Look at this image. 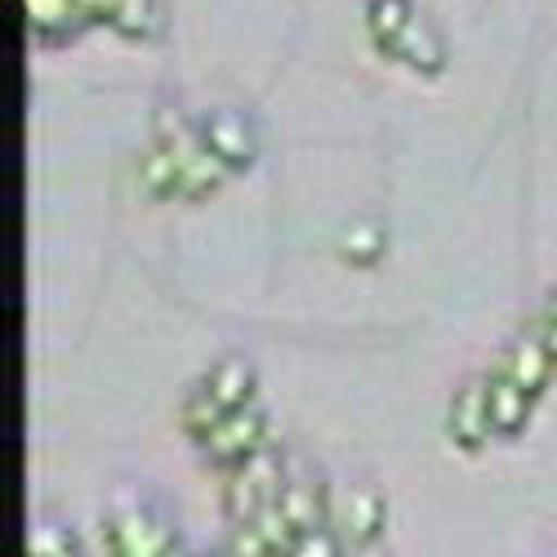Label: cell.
Segmentation results:
<instances>
[{
    "instance_id": "obj_1",
    "label": "cell",
    "mask_w": 557,
    "mask_h": 557,
    "mask_svg": "<svg viewBox=\"0 0 557 557\" xmlns=\"http://www.w3.org/2000/svg\"><path fill=\"white\" fill-rule=\"evenodd\" d=\"M286 486V473H282V450L276 446H259L250 459L232 463L227 478H223V513L232 522H250L259 508H268Z\"/></svg>"
},
{
    "instance_id": "obj_2",
    "label": "cell",
    "mask_w": 557,
    "mask_h": 557,
    "mask_svg": "<svg viewBox=\"0 0 557 557\" xmlns=\"http://www.w3.org/2000/svg\"><path fill=\"white\" fill-rule=\"evenodd\" d=\"M326 513H331L335 535H339L348 548H366V544H380V531H384L388 508H384L380 491L352 482V486H331Z\"/></svg>"
},
{
    "instance_id": "obj_3",
    "label": "cell",
    "mask_w": 557,
    "mask_h": 557,
    "mask_svg": "<svg viewBox=\"0 0 557 557\" xmlns=\"http://www.w3.org/2000/svg\"><path fill=\"white\" fill-rule=\"evenodd\" d=\"M103 540L112 557H170L178 548L174 531L148 508H116V513H108Z\"/></svg>"
},
{
    "instance_id": "obj_4",
    "label": "cell",
    "mask_w": 557,
    "mask_h": 557,
    "mask_svg": "<svg viewBox=\"0 0 557 557\" xmlns=\"http://www.w3.org/2000/svg\"><path fill=\"white\" fill-rule=\"evenodd\" d=\"M263 442H268V414L250 401L242 410H227L223 424L201 442V450H206V459L214 463V469H232V463L250 459Z\"/></svg>"
},
{
    "instance_id": "obj_5",
    "label": "cell",
    "mask_w": 557,
    "mask_h": 557,
    "mask_svg": "<svg viewBox=\"0 0 557 557\" xmlns=\"http://www.w3.org/2000/svg\"><path fill=\"white\" fill-rule=\"evenodd\" d=\"M446 437L455 450L473 455L482 450L495 429H491V410H486V375L482 380H469L455 397H450V410H446Z\"/></svg>"
},
{
    "instance_id": "obj_6",
    "label": "cell",
    "mask_w": 557,
    "mask_h": 557,
    "mask_svg": "<svg viewBox=\"0 0 557 557\" xmlns=\"http://www.w3.org/2000/svg\"><path fill=\"white\" fill-rule=\"evenodd\" d=\"M201 144H206L227 170H246V165L255 161V152H259L250 121H246L242 112H232V108H219V112H210V116L201 121Z\"/></svg>"
},
{
    "instance_id": "obj_7",
    "label": "cell",
    "mask_w": 557,
    "mask_h": 557,
    "mask_svg": "<svg viewBox=\"0 0 557 557\" xmlns=\"http://www.w3.org/2000/svg\"><path fill=\"white\" fill-rule=\"evenodd\" d=\"M23 23L36 45H63L89 27L81 0H23Z\"/></svg>"
},
{
    "instance_id": "obj_8",
    "label": "cell",
    "mask_w": 557,
    "mask_h": 557,
    "mask_svg": "<svg viewBox=\"0 0 557 557\" xmlns=\"http://www.w3.org/2000/svg\"><path fill=\"white\" fill-rule=\"evenodd\" d=\"M499 375L504 380H513L522 393H531V397H540L544 393V384L553 380V357H548V348L540 344V335L535 331H527L522 339H513V344H508L504 348V357H499Z\"/></svg>"
},
{
    "instance_id": "obj_9",
    "label": "cell",
    "mask_w": 557,
    "mask_h": 557,
    "mask_svg": "<svg viewBox=\"0 0 557 557\" xmlns=\"http://www.w3.org/2000/svg\"><path fill=\"white\" fill-rule=\"evenodd\" d=\"M388 59H397L401 67L420 72V76H437V72L446 67V45H442L437 27H433L424 14H414V18L406 23V32L393 40Z\"/></svg>"
},
{
    "instance_id": "obj_10",
    "label": "cell",
    "mask_w": 557,
    "mask_h": 557,
    "mask_svg": "<svg viewBox=\"0 0 557 557\" xmlns=\"http://www.w3.org/2000/svg\"><path fill=\"white\" fill-rule=\"evenodd\" d=\"M531 393H522L513 380H504L499 370L486 375V410H491V429L495 437H518L531 420Z\"/></svg>"
},
{
    "instance_id": "obj_11",
    "label": "cell",
    "mask_w": 557,
    "mask_h": 557,
    "mask_svg": "<svg viewBox=\"0 0 557 557\" xmlns=\"http://www.w3.org/2000/svg\"><path fill=\"white\" fill-rule=\"evenodd\" d=\"M326 504H331V491L312 482V478H286L282 495H276V508L290 518V527L304 535V531H317L321 522H326Z\"/></svg>"
},
{
    "instance_id": "obj_12",
    "label": "cell",
    "mask_w": 557,
    "mask_h": 557,
    "mask_svg": "<svg viewBox=\"0 0 557 557\" xmlns=\"http://www.w3.org/2000/svg\"><path fill=\"white\" fill-rule=\"evenodd\" d=\"M201 384H206L227 410H242V406L255 401V366H250L246 357H223Z\"/></svg>"
},
{
    "instance_id": "obj_13",
    "label": "cell",
    "mask_w": 557,
    "mask_h": 557,
    "mask_svg": "<svg viewBox=\"0 0 557 557\" xmlns=\"http://www.w3.org/2000/svg\"><path fill=\"white\" fill-rule=\"evenodd\" d=\"M420 14L410 5V0H366V10H361V23H366V36L375 40V50L388 54L393 50V40L406 32V23Z\"/></svg>"
},
{
    "instance_id": "obj_14",
    "label": "cell",
    "mask_w": 557,
    "mask_h": 557,
    "mask_svg": "<svg viewBox=\"0 0 557 557\" xmlns=\"http://www.w3.org/2000/svg\"><path fill=\"white\" fill-rule=\"evenodd\" d=\"M223 414H227V406H223L206 384H197L188 397H183V406H178V429L188 433L193 442H206V437L223 424Z\"/></svg>"
},
{
    "instance_id": "obj_15",
    "label": "cell",
    "mask_w": 557,
    "mask_h": 557,
    "mask_svg": "<svg viewBox=\"0 0 557 557\" xmlns=\"http://www.w3.org/2000/svg\"><path fill=\"white\" fill-rule=\"evenodd\" d=\"M108 32H116L121 40H152V32H157V0H116Z\"/></svg>"
},
{
    "instance_id": "obj_16",
    "label": "cell",
    "mask_w": 557,
    "mask_h": 557,
    "mask_svg": "<svg viewBox=\"0 0 557 557\" xmlns=\"http://www.w3.org/2000/svg\"><path fill=\"white\" fill-rule=\"evenodd\" d=\"M27 557H81V553L59 522H36L27 531Z\"/></svg>"
},
{
    "instance_id": "obj_17",
    "label": "cell",
    "mask_w": 557,
    "mask_h": 557,
    "mask_svg": "<svg viewBox=\"0 0 557 557\" xmlns=\"http://www.w3.org/2000/svg\"><path fill=\"white\" fill-rule=\"evenodd\" d=\"M227 557H276V548L268 544V535H263L255 522H232Z\"/></svg>"
},
{
    "instance_id": "obj_18",
    "label": "cell",
    "mask_w": 557,
    "mask_h": 557,
    "mask_svg": "<svg viewBox=\"0 0 557 557\" xmlns=\"http://www.w3.org/2000/svg\"><path fill=\"white\" fill-rule=\"evenodd\" d=\"M286 557H344V540L326 527H317V531H304Z\"/></svg>"
},
{
    "instance_id": "obj_19",
    "label": "cell",
    "mask_w": 557,
    "mask_h": 557,
    "mask_svg": "<svg viewBox=\"0 0 557 557\" xmlns=\"http://www.w3.org/2000/svg\"><path fill=\"white\" fill-rule=\"evenodd\" d=\"M339 250H344L348 259H357V263H375V255H380V232L370 227V223H357L352 232H344Z\"/></svg>"
},
{
    "instance_id": "obj_20",
    "label": "cell",
    "mask_w": 557,
    "mask_h": 557,
    "mask_svg": "<svg viewBox=\"0 0 557 557\" xmlns=\"http://www.w3.org/2000/svg\"><path fill=\"white\" fill-rule=\"evenodd\" d=\"M535 335H540V344L548 348V357H553V366H557V290L548 295V304H544L540 317H535Z\"/></svg>"
},
{
    "instance_id": "obj_21",
    "label": "cell",
    "mask_w": 557,
    "mask_h": 557,
    "mask_svg": "<svg viewBox=\"0 0 557 557\" xmlns=\"http://www.w3.org/2000/svg\"><path fill=\"white\" fill-rule=\"evenodd\" d=\"M352 557H384L380 544H366V548H352Z\"/></svg>"
},
{
    "instance_id": "obj_22",
    "label": "cell",
    "mask_w": 557,
    "mask_h": 557,
    "mask_svg": "<svg viewBox=\"0 0 557 557\" xmlns=\"http://www.w3.org/2000/svg\"><path fill=\"white\" fill-rule=\"evenodd\" d=\"M197 557H214V553H197Z\"/></svg>"
}]
</instances>
